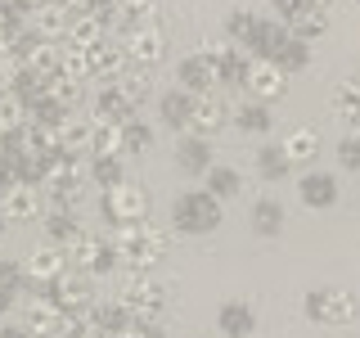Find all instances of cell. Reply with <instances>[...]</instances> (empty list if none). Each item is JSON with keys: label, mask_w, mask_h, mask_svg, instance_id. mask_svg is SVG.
<instances>
[{"label": "cell", "mask_w": 360, "mask_h": 338, "mask_svg": "<svg viewBox=\"0 0 360 338\" xmlns=\"http://www.w3.org/2000/svg\"><path fill=\"white\" fill-rule=\"evenodd\" d=\"M360 104V77H347V82H338L333 90V108H356Z\"/></svg>", "instance_id": "obj_47"}, {"label": "cell", "mask_w": 360, "mask_h": 338, "mask_svg": "<svg viewBox=\"0 0 360 338\" xmlns=\"http://www.w3.org/2000/svg\"><path fill=\"white\" fill-rule=\"evenodd\" d=\"M108 239H112V248H117L122 266H131V270H149V266H158V257H153V248L144 244L140 225H112Z\"/></svg>", "instance_id": "obj_8"}, {"label": "cell", "mask_w": 360, "mask_h": 338, "mask_svg": "<svg viewBox=\"0 0 360 338\" xmlns=\"http://www.w3.org/2000/svg\"><path fill=\"white\" fill-rule=\"evenodd\" d=\"M90 176H95V185H104V189H112V185H122V180H127V172H122V158H90Z\"/></svg>", "instance_id": "obj_40"}, {"label": "cell", "mask_w": 360, "mask_h": 338, "mask_svg": "<svg viewBox=\"0 0 360 338\" xmlns=\"http://www.w3.org/2000/svg\"><path fill=\"white\" fill-rule=\"evenodd\" d=\"M122 18H127V27H158L162 5L158 0H122Z\"/></svg>", "instance_id": "obj_35"}, {"label": "cell", "mask_w": 360, "mask_h": 338, "mask_svg": "<svg viewBox=\"0 0 360 338\" xmlns=\"http://www.w3.org/2000/svg\"><path fill=\"white\" fill-rule=\"evenodd\" d=\"M45 95H50V99H59V104L63 108H72L77 104V99H82V82H72V77H50V82H45Z\"/></svg>", "instance_id": "obj_41"}, {"label": "cell", "mask_w": 360, "mask_h": 338, "mask_svg": "<svg viewBox=\"0 0 360 338\" xmlns=\"http://www.w3.org/2000/svg\"><path fill=\"white\" fill-rule=\"evenodd\" d=\"M22 266H27V280H32V284H50V280H59L63 270H72V257H68V248H59V244H45Z\"/></svg>", "instance_id": "obj_10"}, {"label": "cell", "mask_w": 360, "mask_h": 338, "mask_svg": "<svg viewBox=\"0 0 360 338\" xmlns=\"http://www.w3.org/2000/svg\"><path fill=\"white\" fill-rule=\"evenodd\" d=\"M59 154L90 158V122H59Z\"/></svg>", "instance_id": "obj_32"}, {"label": "cell", "mask_w": 360, "mask_h": 338, "mask_svg": "<svg viewBox=\"0 0 360 338\" xmlns=\"http://www.w3.org/2000/svg\"><path fill=\"white\" fill-rule=\"evenodd\" d=\"M0 284H5L9 293L27 289L32 284V280H27V266H22V262H0Z\"/></svg>", "instance_id": "obj_45"}, {"label": "cell", "mask_w": 360, "mask_h": 338, "mask_svg": "<svg viewBox=\"0 0 360 338\" xmlns=\"http://www.w3.org/2000/svg\"><path fill=\"white\" fill-rule=\"evenodd\" d=\"M221 127H225V108L217 104V95H198V99H194V113H189V135L212 140Z\"/></svg>", "instance_id": "obj_21"}, {"label": "cell", "mask_w": 360, "mask_h": 338, "mask_svg": "<svg viewBox=\"0 0 360 338\" xmlns=\"http://www.w3.org/2000/svg\"><path fill=\"white\" fill-rule=\"evenodd\" d=\"M248 68H252V54L225 45V54H221V63H217V86H243L248 82Z\"/></svg>", "instance_id": "obj_26"}, {"label": "cell", "mask_w": 360, "mask_h": 338, "mask_svg": "<svg viewBox=\"0 0 360 338\" xmlns=\"http://www.w3.org/2000/svg\"><path fill=\"white\" fill-rule=\"evenodd\" d=\"M18 127H27V104L9 90H0V131H18Z\"/></svg>", "instance_id": "obj_38"}, {"label": "cell", "mask_w": 360, "mask_h": 338, "mask_svg": "<svg viewBox=\"0 0 360 338\" xmlns=\"http://www.w3.org/2000/svg\"><path fill=\"white\" fill-rule=\"evenodd\" d=\"M217 330L221 338H248L257 330V311H252V302H225V307L217 311Z\"/></svg>", "instance_id": "obj_16"}, {"label": "cell", "mask_w": 360, "mask_h": 338, "mask_svg": "<svg viewBox=\"0 0 360 338\" xmlns=\"http://www.w3.org/2000/svg\"><path fill=\"white\" fill-rule=\"evenodd\" d=\"M284 154H288L292 167L320 158V131H315V127H292V131L284 135Z\"/></svg>", "instance_id": "obj_24"}, {"label": "cell", "mask_w": 360, "mask_h": 338, "mask_svg": "<svg viewBox=\"0 0 360 338\" xmlns=\"http://www.w3.org/2000/svg\"><path fill=\"white\" fill-rule=\"evenodd\" d=\"M176 163L185 167V172H207L212 167V140H202V135H180Z\"/></svg>", "instance_id": "obj_25"}, {"label": "cell", "mask_w": 360, "mask_h": 338, "mask_svg": "<svg viewBox=\"0 0 360 338\" xmlns=\"http://www.w3.org/2000/svg\"><path fill=\"white\" fill-rule=\"evenodd\" d=\"M41 5H50V0H18V9H22V14H37Z\"/></svg>", "instance_id": "obj_54"}, {"label": "cell", "mask_w": 360, "mask_h": 338, "mask_svg": "<svg viewBox=\"0 0 360 338\" xmlns=\"http://www.w3.org/2000/svg\"><path fill=\"white\" fill-rule=\"evenodd\" d=\"M63 77H72V82H86L90 77V50H77V45H63Z\"/></svg>", "instance_id": "obj_42"}, {"label": "cell", "mask_w": 360, "mask_h": 338, "mask_svg": "<svg viewBox=\"0 0 360 338\" xmlns=\"http://www.w3.org/2000/svg\"><path fill=\"white\" fill-rule=\"evenodd\" d=\"M117 302L131 311V320H158V311H162V289L149 280V270H131L117 289Z\"/></svg>", "instance_id": "obj_5"}, {"label": "cell", "mask_w": 360, "mask_h": 338, "mask_svg": "<svg viewBox=\"0 0 360 338\" xmlns=\"http://www.w3.org/2000/svg\"><path fill=\"white\" fill-rule=\"evenodd\" d=\"M140 234H144V244L153 248V257H158V262H162V257L172 253V234H167L162 225H153V221H140Z\"/></svg>", "instance_id": "obj_44"}, {"label": "cell", "mask_w": 360, "mask_h": 338, "mask_svg": "<svg viewBox=\"0 0 360 338\" xmlns=\"http://www.w3.org/2000/svg\"><path fill=\"white\" fill-rule=\"evenodd\" d=\"M270 63H275L284 77H288V73H302V68L311 63V50H307V41H297V37H284V41H279V50L270 54Z\"/></svg>", "instance_id": "obj_30"}, {"label": "cell", "mask_w": 360, "mask_h": 338, "mask_svg": "<svg viewBox=\"0 0 360 338\" xmlns=\"http://www.w3.org/2000/svg\"><path fill=\"white\" fill-rule=\"evenodd\" d=\"M257 172H262L266 180H284V176L292 172V163H288L284 144H266V149L257 154Z\"/></svg>", "instance_id": "obj_37"}, {"label": "cell", "mask_w": 360, "mask_h": 338, "mask_svg": "<svg viewBox=\"0 0 360 338\" xmlns=\"http://www.w3.org/2000/svg\"><path fill=\"white\" fill-rule=\"evenodd\" d=\"M302 311H307V320H315V325H352L360 315V298L352 289L324 284V289H307Z\"/></svg>", "instance_id": "obj_1"}, {"label": "cell", "mask_w": 360, "mask_h": 338, "mask_svg": "<svg viewBox=\"0 0 360 338\" xmlns=\"http://www.w3.org/2000/svg\"><path fill=\"white\" fill-rule=\"evenodd\" d=\"M122 135H127V154L153 149V127H149V122H140V113H135L131 122H122Z\"/></svg>", "instance_id": "obj_39"}, {"label": "cell", "mask_w": 360, "mask_h": 338, "mask_svg": "<svg viewBox=\"0 0 360 338\" xmlns=\"http://www.w3.org/2000/svg\"><path fill=\"white\" fill-rule=\"evenodd\" d=\"M176 86L185 90V95H212V86H217V68H212L202 54L194 50V54H185L180 59V68H176Z\"/></svg>", "instance_id": "obj_11"}, {"label": "cell", "mask_w": 360, "mask_h": 338, "mask_svg": "<svg viewBox=\"0 0 360 338\" xmlns=\"http://www.w3.org/2000/svg\"><path fill=\"white\" fill-rule=\"evenodd\" d=\"M158 113H162V122L172 131H189V113H194V95H185V90H167L162 99H158Z\"/></svg>", "instance_id": "obj_22"}, {"label": "cell", "mask_w": 360, "mask_h": 338, "mask_svg": "<svg viewBox=\"0 0 360 338\" xmlns=\"http://www.w3.org/2000/svg\"><path fill=\"white\" fill-rule=\"evenodd\" d=\"M252 23H257V18H252V9H234V14H230V37H239V41H243L248 32H252Z\"/></svg>", "instance_id": "obj_49"}, {"label": "cell", "mask_w": 360, "mask_h": 338, "mask_svg": "<svg viewBox=\"0 0 360 338\" xmlns=\"http://www.w3.org/2000/svg\"><path fill=\"white\" fill-rule=\"evenodd\" d=\"M9 95H18L22 104L32 108V104H37V99L45 95V77H41V73H32V68H22V63H18V68H14V82H9Z\"/></svg>", "instance_id": "obj_34"}, {"label": "cell", "mask_w": 360, "mask_h": 338, "mask_svg": "<svg viewBox=\"0 0 360 338\" xmlns=\"http://www.w3.org/2000/svg\"><path fill=\"white\" fill-rule=\"evenodd\" d=\"M63 325H68V315L54 307L50 298L27 302V325H22L27 334H37V338H63Z\"/></svg>", "instance_id": "obj_14"}, {"label": "cell", "mask_w": 360, "mask_h": 338, "mask_svg": "<svg viewBox=\"0 0 360 338\" xmlns=\"http://www.w3.org/2000/svg\"><path fill=\"white\" fill-rule=\"evenodd\" d=\"M311 5H315V9H329V5H333V0H311Z\"/></svg>", "instance_id": "obj_57"}, {"label": "cell", "mask_w": 360, "mask_h": 338, "mask_svg": "<svg viewBox=\"0 0 360 338\" xmlns=\"http://www.w3.org/2000/svg\"><path fill=\"white\" fill-rule=\"evenodd\" d=\"M27 27L37 32L41 41H54V45H59V41H68V27H72V14H68V9H59V5L50 0V5H41L37 14L27 18Z\"/></svg>", "instance_id": "obj_15"}, {"label": "cell", "mask_w": 360, "mask_h": 338, "mask_svg": "<svg viewBox=\"0 0 360 338\" xmlns=\"http://www.w3.org/2000/svg\"><path fill=\"white\" fill-rule=\"evenodd\" d=\"M135 113H140V108L131 104V95H127V90H122L117 82L99 86V95H95V118H108V122H131Z\"/></svg>", "instance_id": "obj_17"}, {"label": "cell", "mask_w": 360, "mask_h": 338, "mask_svg": "<svg viewBox=\"0 0 360 338\" xmlns=\"http://www.w3.org/2000/svg\"><path fill=\"white\" fill-rule=\"evenodd\" d=\"M333 113H338V122H342L352 135H360V104L356 108H333Z\"/></svg>", "instance_id": "obj_51"}, {"label": "cell", "mask_w": 360, "mask_h": 338, "mask_svg": "<svg viewBox=\"0 0 360 338\" xmlns=\"http://www.w3.org/2000/svg\"><path fill=\"white\" fill-rule=\"evenodd\" d=\"M90 158H127V135H122V122L90 118Z\"/></svg>", "instance_id": "obj_13"}, {"label": "cell", "mask_w": 360, "mask_h": 338, "mask_svg": "<svg viewBox=\"0 0 360 338\" xmlns=\"http://www.w3.org/2000/svg\"><path fill=\"white\" fill-rule=\"evenodd\" d=\"M202 176H207V194H212V199H234V194L243 189V176L234 172V167H221V163H212Z\"/></svg>", "instance_id": "obj_33"}, {"label": "cell", "mask_w": 360, "mask_h": 338, "mask_svg": "<svg viewBox=\"0 0 360 338\" xmlns=\"http://www.w3.org/2000/svg\"><path fill=\"white\" fill-rule=\"evenodd\" d=\"M104 41H108V27L90 14H77L72 27H68V45H77V50H95V45H104Z\"/></svg>", "instance_id": "obj_28"}, {"label": "cell", "mask_w": 360, "mask_h": 338, "mask_svg": "<svg viewBox=\"0 0 360 338\" xmlns=\"http://www.w3.org/2000/svg\"><path fill=\"white\" fill-rule=\"evenodd\" d=\"M68 257H72V266L82 275H108V270L122 266V257H117L108 234H90V230H82V239L68 248Z\"/></svg>", "instance_id": "obj_4"}, {"label": "cell", "mask_w": 360, "mask_h": 338, "mask_svg": "<svg viewBox=\"0 0 360 338\" xmlns=\"http://www.w3.org/2000/svg\"><path fill=\"white\" fill-rule=\"evenodd\" d=\"M172 225L180 234H212L221 225V199H212L207 189H185L172 208Z\"/></svg>", "instance_id": "obj_3"}, {"label": "cell", "mask_w": 360, "mask_h": 338, "mask_svg": "<svg viewBox=\"0 0 360 338\" xmlns=\"http://www.w3.org/2000/svg\"><path fill=\"white\" fill-rule=\"evenodd\" d=\"M122 50H127L131 68H153L167 54V37H162V27H127Z\"/></svg>", "instance_id": "obj_7"}, {"label": "cell", "mask_w": 360, "mask_h": 338, "mask_svg": "<svg viewBox=\"0 0 360 338\" xmlns=\"http://www.w3.org/2000/svg\"><path fill=\"white\" fill-rule=\"evenodd\" d=\"M41 185H14L9 194H0V212H5L9 221H32L41 208Z\"/></svg>", "instance_id": "obj_20"}, {"label": "cell", "mask_w": 360, "mask_h": 338, "mask_svg": "<svg viewBox=\"0 0 360 338\" xmlns=\"http://www.w3.org/2000/svg\"><path fill=\"white\" fill-rule=\"evenodd\" d=\"M45 234H50V244H59V248H72L77 239H82V225H77V217H72V212L54 208L50 217H45Z\"/></svg>", "instance_id": "obj_31"}, {"label": "cell", "mask_w": 360, "mask_h": 338, "mask_svg": "<svg viewBox=\"0 0 360 338\" xmlns=\"http://www.w3.org/2000/svg\"><path fill=\"white\" fill-rule=\"evenodd\" d=\"M234 127L248 131V135H266V131H270V104H257V99H248V104L234 113Z\"/></svg>", "instance_id": "obj_36"}, {"label": "cell", "mask_w": 360, "mask_h": 338, "mask_svg": "<svg viewBox=\"0 0 360 338\" xmlns=\"http://www.w3.org/2000/svg\"><path fill=\"white\" fill-rule=\"evenodd\" d=\"M90 18H99L108 27L112 18H122V0H90Z\"/></svg>", "instance_id": "obj_48"}, {"label": "cell", "mask_w": 360, "mask_h": 338, "mask_svg": "<svg viewBox=\"0 0 360 338\" xmlns=\"http://www.w3.org/2000/svg\"><path fill=\"white\" fill-rule=\"evenodd\" d=\"M356 5H360V0H356Z\"/></svg>", "instance_id": "obj_60"}, {"label": "cell", "mask_w": 360, "mask_h": 338, "mask_svg": "<svg viewBox=\"0 0 360 338\" xmlns=\"http://www.w3.org/2000/svg\"><path fill=\"white\" fill-rule=\"evenodd\" d=\"M149 208H153L149 189L135 185V180H122V185L104 189V199H99V212H104L108 225H140L149 221Z\"/></svg>", "instance_id": "obj_2"}, {"label": "cell", "mask_w": 360, "mask_h": 338, "mask_svg": "<svg viewBox=\"0 0 360 338\" xmlns=\"http://www.w3.org/2000/svg\"><path fill=\"white\" fill-rule=\"evenodd\" d=\"M338 163H342L347 172H360V135H342V140H338Z\"/></svg>", "instance_id": "obj_46"}, {"label": "cell", "mask_w": 360, "mask_h": 338, "mask_svg": "<svg viewBox=\"0 0 360 338\" xmlns=\"http://www.w3.org/2000/svg\"><path fill=\"white\" fill-rule=\"evenodd\" d=\"M311 0H275V14H284V18H292V14H302Z\"/></svg>", "instance_id": "obj_52"}, {"label": "cell", "mask_w": 360, "mask_h": 338, "mask_svg": "<svg viewBox=\"0 0 360 338\" xmlns=\"http://www.w3.org/2000/svg\"><path fill=\"white\" fill-rule=\"evenodd\" d=\"M131 73V59H127V50H122V41L112 45V41H104V45H95L90 50V77H99V82H122V77Z\"/></svg>", "instance_id": "obj_12"}, {"label": "cell", "mask_w": 360, "mask_h": 338, "mask_svg": "<svg viewBox=\"0 0 360 338\" xmlns=\"http://www.w3.org/2000/svg\"><path fill=\"white\" fill-rule=\"evenodd\" d=\"M117 338H162V330H158V320H135L127 334H117Z\"/></svg>", "instance_id": "obj_50"}, {"label": "cell", "mask_w": 360, "mask_h": 338, "mask_svg": "<svg viewBox=\"0 0 360 338\" xmlns=\"http://www.w3.org/2000/svg\"><path fill=\"white\" fill-rule=\"evenodd\" d=\"M324 32H329V9L307 5L302 14L288 18V37H297V41H315V37H324Z\"/></svg>", "instance_id": "obj_27"}, {"label": "cell", "mask_w": 360, "mask_h": 338, "mask_svg": "<svg viewBox=\"0 0 360 338\" xmlns=\"http://www.w3.org/2000/svg\"><path fill=\"white\" fill-rule=\"evenodd\" d=\"M95 325H99V334H104V338H117V334H127L135 320H131V311L112 298V302H95Z\"/></svg>", "instance_id": "obj_29"}, {"label": "cell", "mask_w": 360, "mask_h": 338, "mask_svg": "<svg viewBox=\"0 0 360 338\" xmlns=\"http://www.w3.org/2000/svg\"><path fill=\"white\" fill-rule=\"evenodd\" d=\"M41 298H50L63 315L95 307V289H90V275H82V270H63L59 280H50V284H45Z\"/></svg>", "instance_id": "obj_6"}, {"label": "cell", "mask_w": 360, "mask_h": 338, "mask_svg": "<svg viewBox=\"0 0 360 338\" xmlns=\"http://www.w3.org/2000/svg\"><path fill=\"white\" fill-rule=\"evenodd\" d=\"M32 338H37V334H32Z\"/></svg>", "instance_id": "obj_59"}, {"label": "cell", "mask_w": 360, "mask_h": 338, "mask_svg": "<svg viewBox=\"0 0 360 338\" xmlns=\"http://www.w3.org/2000/svg\"><path fill=\"white\" fill-rule=\"evenodd\" d=\"M0 338H32V334L18 330V325H5V330H0Z\"/></svg>", "instance_id": "obj_56"}, {"label": "cell", "mask_w": 360, "mask_h": 338, "mask_svg": "<svg viewBox=\"0 0 360 338\" xmlns=\"http://www.w3.org/2000/svg\"><path fill=\"white\" fill-rule=\"evenodd\" d=\"M248 221H252L257 234H279V230H284V203L270 199V194L252 199V212H248Z\"/></svg>", "instance_id": "obj_23"}, {"label": "cell", "mask_w": 360, "mask_h": 338, "mask_svg": "<svg viewBox=\"0 0 360 338\" xmlns=\"http://www.w3.org/2000/svg\"><path fill=\"white\" fill-rule=\"evenodd\" d=\"M117 86H122V90L131 95V104H135V108H140L144 99H149V73H144V68H131V73L122 77Z\"/></svg>", "instance_id": "obj_43"}, {"label": "cell", "mask_w": 360, "mask_h": 338, "mask_svg": "<svg viewBox=\"0 0 360 338\" xmlns=\"http://www.w3.org/2000/svg\"><path fill=\"white\" fill-rule=\"evenodd\" d=\"M54 5H59V9H68V14H90V0H54Z\"/></svg>", "instance_id": "obj_53"}, {"label": "cell", "mask_w": 360, "mask_h": 338, "mask_svg": "<svg viewBox=\"0 0 360 338\" xmlns=\"http://www.w3.org/2000/svg\"><path fill=\"white\" fill-rule=\"evenodd\" d=\"M5 221H9V217H5V212H0V234H5Z\"/></svg>", "instance_id": "obj_58"}, {"label": "cell", "mask_w": 360, "mask_h": 338, "mask_svg": "<svg viewBox=\"0 0 360 338\" xmlns=\"http://www.w3.org/2000/svg\"><path fill=\"white\" fill-rule=\"evenodd\" d=\"M243 90L257 99V104H275L279 95L288 90V77L279 73L270 59H252V68H248V82H243Z\"/></svg>", "instance_id": "obj_9"}, {"label": "cell", "mask_w": 360, "mask_h": 338, "mask_svg": "<svg viewBox=\"0 0 360 338\" xmlns=\"http://www.w3.org/2000/svg\"><path fill=\"white\" fill-rule=\"evenodd\" d=\"M288 37V27H279V23H270V18H257L252 23V32L243 37V50L252 54V59H270V54L279 50V41Z\"/></svg>", "instance_id": "obj_19"}, {"label": "cell", "mask_w": 360, "mask_h": 338, "mask_svg": "<svg viewBox=\"0 0 360 338\" xmlns=\"http://www.w3.org/2000/svg\"><path fill=\"white\" fill-rule=\"evenodd\" d=\"M297 194H302L307 208H333V203H338V176H329V172H307V176L297 180Z\"/></svg>", "instance_id": "obj_18"}, {"label": "cell", "mask_w": 360, "mask_h": 338, "mask_svg": "<svg viewBox=\"0 0 360 338\" xmlns=\"http://www.w3.org/2000/svg\"><path fill=\"white\" fill-rule=\"evenodd\" d=\"M9 307H14V293H9V289H5V284H0V315H5V311H9Z\"/></svg>", "instance_id": "obj_55"}]
</instances>
